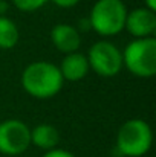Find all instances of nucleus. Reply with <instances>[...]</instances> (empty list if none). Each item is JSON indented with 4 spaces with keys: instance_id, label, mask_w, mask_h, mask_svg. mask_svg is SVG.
<instances>
[{
    "instance_id": "f257e3e1",
    "label": "nucleus",
    "mask_w": 156,
    "mask_h": 157,
    "mask_svg": "<svg viewBox=\"0 0 156 157\" xmlns=\"http://www.w3.org/2000/svg\"><path fill=\"white\" fill-rule=\"evenodd\" d=\"M63 81L58 66L49 61L31 63L22 73V87L26 93L38 99L55 96L61 90Z\"/></svg>"
},
{
    "instance_id": "f03ea898",
    "label": "nucleus",
    "mask_w": 156,
    "mask_h": 157,
    "mask_svg": "<svg viewBox=\"0 0 156 157\" xmlns=\"http://www.w3.org/2000/svg\"><path fill=\"white\" fill-rule=\"evenodd\" d=\"M127 9L122 0H98L89 15L90 28L100 35H116L124 29Z\"/></svg>"
},
{
    "instance_id": "7ed1b4c3",
    "label": "nucleus",
    "mask_w": 156,
    "mask_h": 157,
    "mask_svg": "<svg viewBox=\"0 0 156 157\" xmlns=\"http://www.w3.org/2000/svg\"><path fill=\"white\" fill-rule=\"evenodd\" d=\"M152 128L142 119H130L124 122L116 136V148L122 156L141 157L152 147Z\"/></svg>"
},
{
    "instance_id": "20e7f679",
    "label": "nucleus",
    "mask_w": 156,
    "mask_h": 157,
    "mask_svg": "<svg viewBox=\"0 0 156 157\" xmlns=\"http://www.w3.org/2000/svg\"><path fill=\"white\" fill-rule=\"evenodd\" d=\"M122 66L139 78H152L156 73V40L136 38L122 53Z\"/></svg>"
},
{
    "instance_id": "39448f33",
    "label": "nucleus",
    "mask_w": 156,
    "mask_h": 157,
    "mask_svg": "<svg viewBox=\"0 0 156 157\" xmlns=\"http://www.w3.org/2000/svg\"><path fill=\"white\" fill-rule=\"evenodd\" d=\"M87 63L100 76L112 78L122 69V53L110 41H98L89 49Z\"/></svg>"
},
{
    "instance_id": "423d86ee",
    "label": "nucleus",
    "mask_w": 156,
    "mask_h": 157,
    "mask_svg": "<svg viewBox=\"0 0 156 157\" xmlns=\"http://www.w3.org/2000/svg\"><path fill=\"white\" fill-rule=\"evenodd\" d=\"M31 145V130L18 119H6L0 122V153L6 156H18Z\"/></svg>"
},
{
    "instance_id": "0eeeda50",
    "label": "nucleus",
    "mask_w": 156,
    "mask_h": 157,
    "mask_svg": "<svg viewBox=\"0 0 156 157\" xmlns=\"http://www.w3.org/2000/svg\"><path fill=\"white\" fill-rule=\"evenodd\" d=\"M124 29H127L136 38H149L156 31V14L155 11L144 8L133 9L127 12Z\"/></svg>"
},
{
    "instance_id": "6e6552de",
    "label": "nucleus",
    "mask_w": 156,
    "mask_h": 157,
    "mask_svg": "<svg viewBox=\"0 0 156 157\" xmlns=\"http://www.w3.org/2000/svg\"><path fill=\"white\" fill-rule=\"evenodd\" d=\"M51 40L54 46L63 53H74L80 49L81 44V37L78 34V31L70 26V25H57L54 26L51 32Z\"/></svg>"
},
{
    "instance_id": "1a4fd4ad",
    "label": "nucleus",
    "mask_w": 156,
    "mask_h": 157,
    "mask_svg": "<svg viewBox=\"0 0 156 157\" xmlns=\"http://www.w3.org/2000/svg\"><path fill=\"white\" fill-rule=\"evenodd\" d=\"M60 73L63 76V79L67 81H80L83 79L87 72H89V63H87V56L80 52L67 53L64 56V59L60 64Z\"/></svg>"
},
{
    "instance_id": "9d476101",
    "label": "nucleus",
    "mask_w": 156,
    "mask_h": 157,
    "mask_svg": "<svg viewBox=\"0 0 156 157\" xmlns=\"http://www.w3.org/2000/svg\"><path fill=\"white\" fill-rule=\"evenodd\" d=\"M60 142L58 130L49 124H40L34 130H31V144L38 147L40 150H54Z\"/></svg>"
},
{
    "instance_id": "9b49d317",
    "label": "nucleus",
    "mask_w": 156,
    "mask_h": 157,
    "mask_svg": "<svg viewBox=\"0 0 156 157\" xmlns=\"http://www.w3.org/2000/svg\"><path fill=\"white\" fill-rule=\"evenodd\" d=\"M18 28L8 17L0 15V49H12L18 43Z\"/></svg>"
},
{
    "instance_id": "f8f14e48",
    "label": "nucleus",
    "mask_w": 156,
    "mask_h": 157,
    "mask_svg": "<svg viewBox=\"0 0 156 157\" xmlns=\"http://www.w3.org/2000/svg\"><path fill=\"white\" fill-rule=\"evenodd\" d=\"M12 2H14V5H15L20 11L32 12V11L40 9L48 0H12Z\"/></svg>"
},
{
    "instance_id": "ddd939ff",
    "label": "nucleus",
    "mask_w": 156,
    "mask_h": 157,
    "mask_svg": "<svg viewBox=\"0 0 156 157\" xmlns=\"http://www.w3.org/2000/svg\"><path fill=\"white\" fill-rule=\"evenodd\" d=\"M43 157H75L72 153L69 151H64V150H58V148H54V150H49L46 151V154Z\"/></svg>"
},
{
    "instance_id": "4468645a",
    "label": "nucleus",
    "mask_w": 156,
    "mask_h": 157,
    "mask_svg": "<svg viewBox=\"0 0 156 157\" xmlns=\"http://www.w3.org/2000/svg\"><path fill=\"white\" fill-rule=\"evenodd\" d=\"M57 6H60V8H72V6H75L80 0H52Z\"/></svg>"
},
{
    "instance_id": "2eb2a0df",
    "label": "nucleus",
    "mask_w": 156,
    "mask_h": 157,
    "mask_svg": "<svg viewBox=\"0 0 156 157\" xmlns=\"http://www.w3.org/2000/svg\"><path fill=\"white\" fill-rule=\"evenodd\" d=\"M146 2V8L150 11H156V0H144Z\"/></svg>"
}]
</instances>
